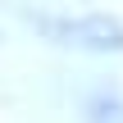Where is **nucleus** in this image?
I'll list each match as a JSON object with an SVG mask.
<instances>
[{
	"instance_id": "1",
	"label": "nucleus",
	"mask_w": 123,
	"mask_h": 123,
	"mask_svg": "<svg viewBox=\"0 0 123 123\" xmlns=\"http://www.w3.org/2000/svg\"><path fill=\"white\" fill-rule=\"evenodd\" d=\"M37 27L64 46V50H82V55H119L123 50V23L114 14H78V18H37Z\"/></svg>"
},
{
	"instance_id": "2",
	"label": "nucleus",
	"mask_w": 123,
	"mask_h": 123,
	"mask_svg": "<svg viewBox=\"0 0 123 123\" xmlns=\"http://www.w3.org/2000/svg\"><path fill=\"white\" fill-rule=\"evenodd\" d=\"M82 114H87V123H123V100L110 91H96V96H87Z\"/></svg>"
}]
</instances>
